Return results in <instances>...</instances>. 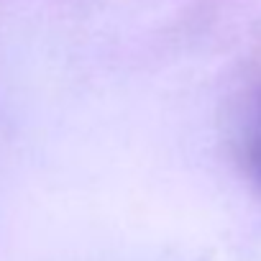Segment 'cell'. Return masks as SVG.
<instances>
[{
	"instance_id": "6da1fadb",
	"label": "cell",
	"mask_w": 261,
	"mask_h": 261,
	"mask_svg": "<svg viewBox=\"0 0 261 261\" xmlns=\"http://www.w3.org/2000/svg\"><path fill=\"white\" fill-rule=\"evenodd\" d=\"M243 149H246L248 169H251L253 177L261 182V102L256 105V110H253V115H251V120H248Z\"/></svg>"
}]
</instances>
